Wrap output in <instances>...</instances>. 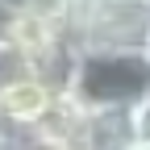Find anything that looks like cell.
<instances>
[{"mask_svg":"<svg viewBox=\"0 0 150 150\" xmlns=\"http://www.w3.org/2000/svg\"><path fill=\"white\" fill-rule=\"evenodd\" d=\"M67 96L79 112H134L150 96V54H79Z\"/></svg>","mask_w":150,"mask_h":150,"instance_id":"1","label":"cell"},{"mask_svg":"<svg viewBox=\"0 0 150 150\" xmlns=\"http://www.w3.org/2000/svg\"><path fill=\"white\" fill-rule=\"evenodd\" d=\"M67 33L79 54H150V0H79Z\"/></svg>","mask_w":150,"mask_h":150,"instance_id":"2","label":"cell"},{"mask_svg":"<svg viewBox=\"0 0 150 150\" xmlns=\"http://www.w3.org/2000/svg\"><path fill=\"white\" fill-rule=\"evenodd\" d=\"M134 125H138V146H146L150 142V96L134 108Z\"/></svg>","mask_w":150,"mask_h":150,"instance_id":"3","label":"cell"},{"mask_svg":"<svg viewBox=\"0 0 150 150\" xmlns=\"http://www.w3.org/2000/svg\"><path fill=\"white\" fill-rule=\"evenodd\" d=\"M33 4H38V0H0V8H8L13 17H29Z\"/></svg>","mask_w":150,"mask_h":150,"instance_id":"4","label":"cell"},{"mask_svg":"<svg viewBox=\"0 0 150 150\" xmlns=\"http://www.w3.org/2000/svg\"><path fill=\"white\" fill-rule=\"evenodd\" d=\"M13 25H17V17H13L8 8H0V42H8V38H13Z\"/></svg>","mask_w":150,"mask_h":150,"instance_id":"5","label":"cell"},{"mask_svg":"<svg viewBox=\"0 0 150 150\" xmlns=\"http://www.w3.org/2000/svg\"><path fill=\"white\" fill-rule=\"evenodd\" d=\"M0 150H13V138L8 134H0Z\"/></svg>","mask_w":150,"mask_h":150,"instance_id":"6","label":"cell"},{"mask_svg":"<svg viewBox=\"0 0 150 150\" xmlns=\"http://www.w3.org/2000/svg\"><path fill=\"white\" fill-rule=\"evenodd\" d=\"M138 150H150V142H146V146H138Z\"/></svg>","mask_w":150,"mask_h":150,"instance_id":"7","label":"cell"}]
</instances>
